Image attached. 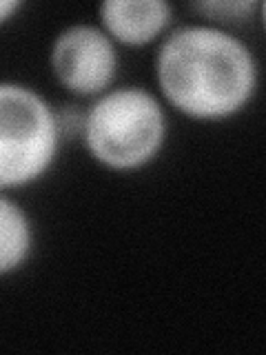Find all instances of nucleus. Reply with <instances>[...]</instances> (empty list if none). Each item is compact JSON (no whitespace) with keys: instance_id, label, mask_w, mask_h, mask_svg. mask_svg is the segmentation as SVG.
Wrapping results in <instances>:
<instances>
[{"instance_id":"obj_5","label":"nucleus","mask_w":266,"mask_h":355,"mask_svg":"<svg viewBox=\"0 0 266 355\" xmlns=\"http://www.w3.org/2000/svg\"><path fill=\"white\" fill-rule=\"evenodd\" d=\"M173 22L169 0H103L98 5V25L116 44L144 47L164 36Z\"/></svg>"},{"instance_id":"obj_2","label":"nucleus","mask_w":266,"mask_h":355,"mask_svg":"<svg viewBox=\"0 0 266 355\" xmlns=\"http://www.w3.org/2000/svg\"><path fill=\"white\" fill-rule=\"evenodd\" d=\"M169 118L158 94L138 85L111 87L94 98L80 138L89 155L109 171H138L160 155Z\"/></svg>"},{"instance_id":"obj_3","label":"nucleus","mask_w":266,"mask_h":355,"mask_svg":"<svg viewBox=\"0 0 266 355\" xmlns=\"http://www.w3.org/2000/svg\"><path fill=\"white\" fill-rule=\"evenodd\" d=\"M62 129L38 89L0 80V191L29 187L47 175L58 158Z\"/></svg>"},{"instance_id":"obj_1","label":"nucleus","mask_w":266,"mask_h":355,"mask_svg":"<svg viewBox=\"0 0 266 355\" xmlns=\"http://www.w3.org/2000/svg\"><path fill=\"white\" fill-rule=\"evenodd\" d=\"M153 71L162 103L200 122L238 116L260 87V62L251 44L211 22L171 29L155 51Z\"/></svg>"},{"instance_id":"obj_4","label":"nucleus","mask_w":266,"mask_h":355,"mask_svg":"<svg viewBox=\"0 0 266 355\" xmlns=\"http://www.w3.org/2000/svg\"><path fill=\"white\" fill-rule=\"evenodd\" d=\"M49 64L60 87L73 96L98 98L114 87L120 55L107 31L91 22H73L53 38Z\"/></svg>"},{"instance_id":"obj_7","label":"nucleus","mask_w":266,"mask_h":355,"mask_svg":"<svg viewBox=\"0 0 266 355\" xmlns=\"http://www.w3.org/2000/svg\"><path fill=\"white\" fill-rule=\"evenodd\" d=\"M193 11L204 16L206 22L218 27H227L231 22H242L253 16L255 9H262L258 0H202L193 3Z\"/></svg>"},{"instance_id":"obj_6","label":"nucleus","mask_w":266,"mask_h":355,"mask_svg":"<svg viewBox=\"0 0 266 355\" xmlns=\"http://www.w3.org/2000/svg\"><path fill=\"white\" fill-rule=\"evenodd\" d=\"M36 247V229L27 209L0 191V277L20 271Z\"/></svg>"},{"instance_id":"obj_8","label":"nucleus","mask_w":266,"mask_h":355,"mask_svg":"<svg viewBox=\"0 0 266 355\" xmlns=\"http://www.w3.org/2000/svg\"><path fill=\"white\" fill-rule=\"evenodd\" d=\"M22 5L25 3H20V0H0V27L9 20H14V16L22 9Z\"/></svg>"}]
</instances>
